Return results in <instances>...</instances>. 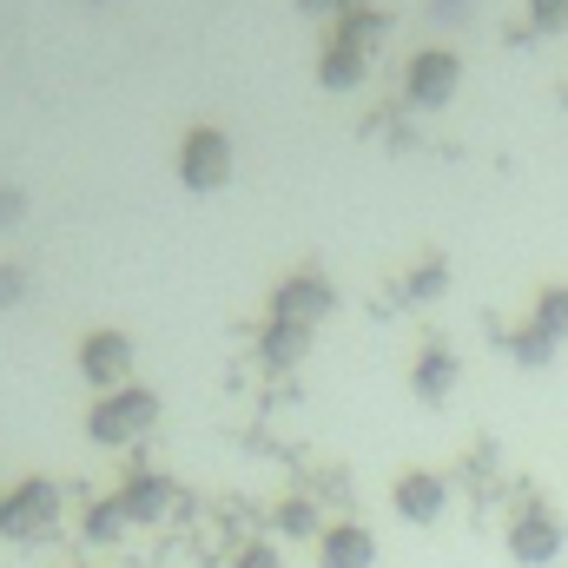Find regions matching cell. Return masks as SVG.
I'll return each mask as SVG.
<instances>
[{
  "instance_id": "ffe728a7",
  "label": "cell",
  "mask_w": 568,
  "mask_h": 568,
  "mask_svg": "<svg viewBox=\"0 0 568 568\" xmlns=\"http://www.w3.org/2000/svg\"><path fill=\"white\" fill-rule=\"evenodd\" d=\"M357 7H371V0H297V13H311V20H344V13H357Z\"/></svg>"
},
{
  "instance_id": "d4e9b609",
  "label": "cell",
  "mask_w": 568,
  "mask_h": 568,
  "mask_svg": "<svg viewBox=\"0 0 568 568\" xmlns=\"http://www.w3.org/2000/svg\"><path fill=\"white\" fill-rule=\"evenodd\" d=\"M429 13H436V20H463V13H469V0H429Z\"/></svg>"
},
{
  "instance_id": "3957f363",
  "label": "cell",
  "mask_w": 568,
  "mask_h": 568,
  "mask_svg": "<svg viewBox=\"0 0 568 568\" xmlns=\"http://www.w3.org/2000/svg\"><path fill=\"white\" fill-rule=\"evenodd\" d=\"M503 549H509V562H523V568L562 562V549H568L562 516H556V509H542V503L516 509V516H509V529H503Z\"/></svg>"
},
{
  "instance_id": "8992f818",
  "label": "cell",
  "mask_w": 568,
  "mask_h": 568,
  "mask_svg": "<svg viewBox=\"0 0 568 568\" xmlns=\"http://www.w3.org/2000/svg\"><path fill=\"white\" fill-rule=\"evenodd\" d=\"M80 377L106 397V390H126L133 377V337L126 331H87L80 337Z\"/></svg>"
},
{
  "instance_id": "2e32d148",
  "label": "cell",
  "mask_w": 568,
  "mask_h": 568,
  "mask_svg": "<svg viewBox=\"0 0 568 568\" xmlns=\"http://www.w3.org/2000/svg\"><path fill=\"white\" fill-rule=\"evenodd\" d=\"M80 529H87V542H100V549H106V542H120L133 523H126L120 496H106V503H93V509H87V523H80Z\"/></svg>"
},
{
  "instance_id": "44dd1931",
  "label": "cell",
  "mask_w": 568,
  "mask_h": 568,
  "mask_svg": "<svg viewBox=\"0 0 568 568\" xmlns=\"http://www.w3.org/2000/svg\"><path fill=\"white\" fill-rule=\"evenodd\" d=\"M529 20H536L542 33H562L568 27V0H529Z\"/></svg>"
},
{
  "instance_id": "5b68a950",
  "label": "cell",
  "mask_w": 568,
  "mask_h": 568,
  "mask_svg": "<svg viewBox=\"0 0 568 568\" xmlns=\"http://www.w3.org/2000/svg\"><path fill=\"white\" fill-rule=\"evenodd\" d=\"M232 140H225V126H192L185 140H179V185L185 192H219L225 179H232Z\"/></svg>"
},
{
  "instance_id": "ac0fdd59",
  "label": "cell",
  "mask_w": 568,
  "mask_h": 568,
  "mask_svg": "<svg viewBox=\"0 0 568 568\" xmlns=\"http://www.w3.org/2000/svg\"><path fill=\"white\" fill-rule=\"evenodd\" d=\"M443 291H449V265H443V258L410 265V278H404V297H410V304H429V297H443Z\"/></svg>"
},
{
  "instance_id": "4fadbf2b",
  "label": "cell",
  "mask_w": 568,
  "mask_h": 568,
  "mask_svg": "<svg viewBox=\"0 0 568 568\" xmlns=\"http://www.w3.org/2000/svg\"><path fill=\"white\" fill-rule=\"evenodd\" d=\"M304 351H311V331H304V324H284V317H265V331H258V357H265V364H297V357H304Z\"/></svg>"
},
{
  "instance_id": "6da1fadb",
  "label": "cell",
  "mask_w": 568,
  "mask_h": 568,
  "mask_svg": "<svg viewBox=\"0 0 568 568\" xmlns=\"http://www.w3.org/2000/svg\"><path fill=\"white\" fill-rule=\"evenodd\" d=\"M152 424H159V390H145V384L106 390V397L87 410V436H93V443H106V449H120V443H140Z\"/></svg>"
},
{
  "instance_id": "277c9868",
  "label": "cell",
  "mask_w": 568,
  "mask_h": 568,
  "mask_svg": "<svg viewBox=\"0 0 568 568\" xmlns=\"http://www.w3.org/2000/svg\"><path fill=\"white\" fill-rule=\"evenodd\" d=\"M456 87H463V53H449V47H417L410 60H404V100L410 106H449L456 100Z\"/></svg>"
},
{
  "instance_id": "52a82bcc",
  "label": "cell",
  "mask_w": 568,
  "mask_h": 568,
  "mask_svg": "<svg viewBox=\"0 0 568 568\" xmlns=\"http://www.w3.org/2000/svg\"><path fill=\"white\" fill-rule=\"evenodd\" d=\"M331 304H337V291H331V278L324 272H291V278L272 291V317H284V324H304V331H317L324 317H331Z\"/></svg>"
},
{
  "instance_id": "d6986e66",
  "label": "cell",
  "mask_w": 568,
  "mask_h": 568,
  "mask_svg": "<svg viewBox=\"0 0 568 568\" xmlns=\"http://www.w3.org/2000/svg\"><path fill=\"white\" fill-rule=\"evenodd\" d=\"M529 324H542V331L562 344L568 337V284H549V291L536 297V317H529Z\"/></svg>"
},
{
  "instance_id": "ba28073f",
  "label": "cell",
  "mask_w": 568,
  "mask_h": 568,
  "mask_svg": "<svg viewBox=\"0 0 568 568\" xmlns=\"http://www.w3.org/2000/svg\"><path fill=\"white\" fill-rule=\"evenodd\" d=\"M390 509H397L404 523L429 529V523H443V509H449V483H443L436 469H404V476L390 483Z\"/></svg>"
},
{
  "instance_id": "e0dca14e",
  "label": "cell",
  "mask_w": 568,
  "mask_h": 568,
  "mask_svg": "<svg viewBox=\"0 0 568 568\" xmlns=\"http://www.w3.org/2000/svg\"><path fill=\"white\" fill-rule=\"evenodd\" d=\"M509 351H516V364H529V371H542V364H556V337H549L542 324H523V331L509 337Z\"/></svg>"
},
{
  "instance_id": "cb8c5ba5",
  "label": "cell",
  "mask_w": 568,
  "mask_h": 568,
  "mask_svg": "<svg viewBox=\"0 0 568 568\" xmlns=\"http://www.w3.org/2000/svg\"><path fill=\"white\" fill-rule=\"evenodd\" d=\"M27 219V192L20 185H0V225H20Z\"/></svg>"
},
{
  "instance_id": "9a60e30c",
  "label": "cell",
  "mask_w": 568,
  "mask_h": 568,
  "mask_svg": "<svg viewBox=\"0 0 568 568\" xmlns=\"http://www.w3.org/2000/svg\"><path fill=\"white\" fill-rule=\"evenodd\" d=\"M278 536H291V542L324 536V516H317V503H311V496H284V503H278Z\"/></svg>"
},
{
  "instance_id": "5bb4252c",
  "label": "cell",
  "mask_w": 568,
  "mask_h": 568,
  "mask_svg": "<svg viewBox=\"0 0 568 568\" xmlns=\"http://www.w3.org/2000/svg\"><path fill=\"white\" fill-rule=\"evenodd\" d=\"M331 33H337V40H351V47H364V53H377V40L390 33V13H377V7H357V13H344Z\"/></svg>"
},
{
  "instance_id": "7a4b0ae2",
  "label": "cell",
  "mask_w": 568,
  "mask_h": 568,
  "mask_svg": "<svg viewBox=\"0 0 568 568\" xmlns=\"http://www.w3.org/2000/svg\"><path fill=\"white\" fill-rule=\"evenodd\" d=\"M53 523H60V489L47 476H27L0 496V536L7 542H40V536H53Z\"/></svg>"
},
{
  "instance_id": "603a6c76",
  "label": "cell",
  "mask_w": 568,
  "mask_h": 568,
  "mask_svg": "<svg viewBox=\"0 0 568 568\" xmlns=\"http://www.w3.org/2000/svg\"><path fill=\"white\" fill-rule=\"evenodd\" d=\"M20 297H27V272H20V265H0V311L20 304Z\"/></svg>"
},
{
  "instance_id": "9c48e42d",
  "label": "cell",
  "mask_w": 568,
  "mask_h": 568,
  "mask_svg": "<svg viewBox=\"0 0 568 568\" xmlns=\"http://www.w3.org/2000/svg\"><path fill=\"white\" fill-rule=\"evenodd\" d=\"M377 562V536L364 523H324L317 536V568H371Z\"/></svg>"
},
{
  "instance_id": "8fae6325",
  "label": "cell",
  "mask_w": 568,
  "mask_h": 568,
  "mask_svg": "<svg viewBox=\"0 0 568 568\" xmlns=\"http://www.w3.org/2000/svg\"><path fill=\"white\" fill-rule=\"evenodd\" d=\"M456 377H463V364H456L449 344H424L417 364H410V390H417L424 404H443V397L456 390Z\"/></svg>"
},
{
  "instance_id": "7c38bea8",
  "label": "cell",
  "mask_w": 568,
  "mask_h": 568,
  "mask_svg": "<svg viewBox=\"0 0 568 568\" xmlns=\"http://www.w3.org/2000/svg\"><path fill=\"white\" fill-rule=\"evenodd\" d=\"M172 503H179L172 476H133V483L120 489V509H126V523H159Z\"/></svg>"
},
{
  "instance_id": "7402d4cb",
  "label": "cell",
  "mask_w": 568,
  "mask_h": 568,
  "mask_svg": "<svg viewBox=\"0 0 568 568\" xmlns=\"http://www.w3.org/2000/svg\"><path fill=\"white\" fill-rule=\"evenodd\" d=\"M232 568H284V556L272 549V542H245V549L232 556Z\"/></svg>"
},
{
  "instance_id": "30bf717a",
  "label": "cell",
  "mask_w": 568,
  "mask_h": 568,
  "mask_svg": "<svg viewBox=\"0 0 568 568\" xmlns=\"http://www.w3.org/2000/svg\"><path fill=\"white\" fill-rule=\"evenodd\" d=\"M364 73H371V53L331 33V40H324V53H317V87H324V93H357V87H364Z\"/></svg>"
}]
</instances>
